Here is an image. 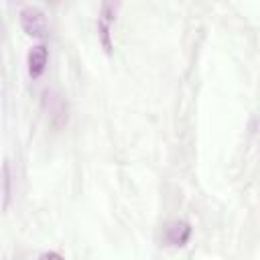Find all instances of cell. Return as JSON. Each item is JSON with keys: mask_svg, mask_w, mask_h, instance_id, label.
Wrapping results in <instances>:
<instances>
[{"mask_svg": "<svg viewBox=\"0 0 260 260\" xmlns=\"http://www.w3.org/2000/svg\"><path fill=\"white\" fill-rule=\"evenodd\" d=\"M43 108L47 110V114L55 126L67 124V102L61 93H57L55 89H45L43 91Z\"/></svg>", "mask_w": 260, "mask_h": 260, "instance_id": "7a4b0ae2", "label": "cell"}, {"mask_svg": "<svg viewBox=\"0 0 260 260\" xmlns=\"http://www.w3.org/2000/svg\"><path fill=\"white\" fill-rule=\"evenodd\" d=\"M18 16H20V26H22V30L28 37H35V39L47 37L49 22H47V16H45V12L41 8H37V6H24Z\"/></svg>", "mask_w": 260, "mask_h": 260, "instance_id": "6da1fadb", "label": "cell"}, {"mask_svg": "<svg viewBox=\"0 0 260 260\" xmlns=\"http://www.w3.org/2000/svg\"><path fill=\"white\" fill-rule=\"evenodd\" d=\"M2 195H4V207H8L10 197H12V169H10V160H4V165H2Z\"/></svg>", "mask_w": 260, "mask_h": 260, "instance_id": "8992f818", "label": "cell"}, {"mask_svg": "<svg viewBox=\"0 0 260 260\" xmlns=\"http://www.w3.org/2000/svg\"><path fill=\"white\" fill-rule=\"evenodd\" d=\"M120 4H122V0H102V6H100V22H104V24L110 26L118 18Z\"/></svg>", "mask_w": 260, "mask_h": 260, "instance_id": "5b68a950", "label": "cell"}, {"mask_svg": "<svg viewBox=\"0 0 260 260\" xmlns=\"http://www.w3.org/2000/svg\"><path fill=\"white\" fill-rule=\"evenodd\" d=\"M47 61H49V49L41 43V45H35L30 47L28 55H26V65H28V75L32 79H39L45 69H47Z\"/></svg>", "mask_w": 260, "mask_h": 260, "instance_id": "3957f363", "label": "cell"}, {"mask_svg": "<svg viewBox=\"0 0 260 260\" xmlns=\"http://www.w3.org/2000/svg\"><path fill=\"white\" fill-rule=\"evenodd\" d=\"M41 258H63V256L55 254V252H45V254H41Z\"/></svg>", "mask_w": 260, "mask_h": 260, "instance_id": "ba28073f", "label": "cell"}, {"mask_svg": "<svg viewBox=\"0 0 260 260\" xmlns=\"http://www.w3.org/2000/svg\"><path fill=\"white\" fill-rule=\"evenodd\" d=\"M51 2H57V0H51Z\"/></svg>", "mask_w": 260, "mask_h": 260, "instance_id": "30bf717a", "label": "cell"}, {"mask_svg": "<svg viewBox=\"0 0 260 260\" xmlns=\"http://www.w3.org/2000/svg\"><path fill=\"white\" fill-rule=\"evenodd\" d=\"M4 37V22H2V18H0V39Z\"/></svg>", "mask_w": 260, "mask_h": 260, "instance_id": "9c48e42d", "label": "cell"}, {"mask_svg": "<svg viewBox=\"0 0 260 260\" xmlns=\"http://www.w3.org/2000/svg\"><path fill=\"white\" fill-rule=\"evenodd\" d=\"M98 35H100V41H102V47L106 49V53H112V39H110V26L100 22L98 24Z\"/></svg>", "mask_w": 260, "mask_h": 260, "instance_id": "52a82bcc", "label": "cell"}, {"mask_svg": "<svg viewBox=\"0 0 260 260\" xmlns=\"http://www.w3.org/2000/svg\"><path fill=\"white\" fill-rule=\"evenodd\" d=\"M191 238V225L187 221H175L167 228V242L171 246H185Z\"/></svg>", "mask_w": 260, "mask_h": 260, "instance_id": "277c9868", "label": "cell"}]
</instances>
